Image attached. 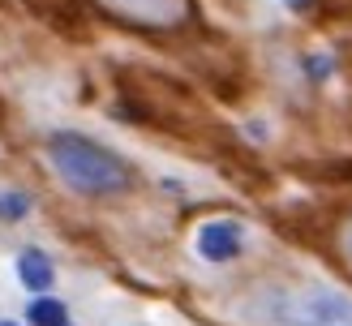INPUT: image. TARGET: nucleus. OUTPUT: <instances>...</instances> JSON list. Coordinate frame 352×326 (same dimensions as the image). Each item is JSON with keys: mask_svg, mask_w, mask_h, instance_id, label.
<instances>
[{"mask_svg": "<svg viewBox=\"0 0 352 326\" xmlns=\"http://www.w3.org/2000/svg\"><path fill=\"white\" fill-rule=\"evenodd\" d=\"M17 275H22V283L30 292H47L52 283H56V270H52L47 253H39V249H26L22 257H17Z\"/></svg>", "mask_w": 352, "mask_h": 326, "instance_id": "nucleus-5", "label": "nucleus"}, {"mask_svg": "<svg viewBox=\"0 0 352 326\" xmlns=\"http://www.w3.org/2000/svg\"><path fill=\"white\" fill-rule=\"evenodd\" d=\"M26 318H30V326H65L69 309L60 301H52V296H34L30 309H26Z\"/></svg>", "mask_w": 352, "mask_h": 326, "instance_id": "nucleus-6", "label": "nucleus"}, {"mask_svg": "<svg viewBox=\"0 0 352 326\" xmlns=\"http://www.w3.org/2000/svg\"><path fill=\"white\" fill-rule=\"evenodd\" d=\"M340 249H344V257H348V266H352V219L344 223V232H340Z\"/></svg>", "mask_w": 352, "mask_h": 326, "instance_id": "nucleus-8", "label": "nucleus"}, {"mask_svg": "<svg viewBox=\"0 0 352 326\" xmlns=\"http://www.w3.org/2000/svg\"><path fill=\"white\" fill-rule=\"evenodd\" d=\"M47 163L74 194H86V198H108V194L133 189V167L120 159V154L86 142L78 133H56L47 142Z\"/></svg>", "mask_w": 352, "mask_h": 326, "instance_id": "nucleus-1", "label": "nucleus"}, {"mask_svg": "<svg viewBox=\"0 0 352 326\" xmlns=\"http://www.w3.org/2000/svg\"><path fill=\"white\" fill-rule=\"evenodd\" d=\"M0 326H13V322H0Z\"/></svg>", "mask_w": 352, "mask_h": 326, "instance_id": "nucleus-9", "label": "nucleus"}, {"mask_svg": "<svg viewBox=\"0 0 352 326\" xmlns=\"http://www.w3.org/2000/svg\"><path fill=\"white\" fill-rule=\"evenodd\" d=\"M279 326H352V296L340 288H296L275 301Z\"/></svg>", "mask_w": 352, "mask_h": 326, "instance_id": "nucleus-2", "label": "nucleus"}, {"mask_svg": "<svg viewBox=\"0 0 352 326\" xmlns=\"http://www.w3.org/2000/svg\"><path fill=\"white\" fill-rule=\"evenodd\" d=\"M26 211H30V198L26 194H13V189L0 194V215H5V219H22Z\"/></svg>", "mask_w": 352, "mask_h": 326, "instance_id": "nucleus-7", "label": "nucleus"}, {"mask_svg": "<svg viewBox=\"0 0 352 326\" xmlns=\"http://www.w3.org/2000/svg\"><path fill=\"white\" fill-rule=\"evenodd\" d=\"M241 245H245V236L232 219H210L198 228V253L206 262H232L241 253Z\"/></svg>", "mask_w": 352, "mask_h": 326, "instance_id": "nucleus-4", "label": "nucleus"}, {"mask_svg": "<svg viewBox=\"0 0 352 326\" xmlns=\"http://www.w3.org/2000/svg\"><path fill=\"white\" fill-rule=\"evenodd\" d=\"M91 5L116 17V22L142 30H172L193 17V0H91Z\"/></svg>", "mask_w": 352, "mask_h": 326, "instance_id": "nucleus-3", "label": "nucleus"}]
</instances>
